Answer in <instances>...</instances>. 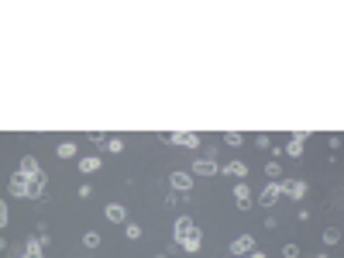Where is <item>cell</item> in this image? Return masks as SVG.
Returning a JSON list of instances; mask_svg holds the SVG:
<instances>
[{
  "mask_svg": "<svg viewBox=\"0 0 344 258\" xmlns=\"http://www.w3.org/2000/svg\"><path fill=\"white\" fill-rule=\"evenodd\" d=\"M169 183H172L176 193H190V190H193V172H183V169H179V172L169 176Z\"/></svg>",
  "mask_w": 344,
  "mask_h": 258,
  "instance_id": "52a82bcc",
  "label": "cell"
},
{
  "mask_svg": "<svg viewBox=\"0 0 344 258\" xmlns=\"http://www.w3.org/2000/svg\"><path fill=\"white\" fill-rule=\"evenodd\" d=\"M24 252H28V255L45 258V245H42V238H28V241H24Z\"/></svg>",
  "mask_w": 344,
  "mask_h": 258,
  "instance_id": "9a60e30c",
  "label": "cell"
},
{
  "mask_svg": "<svg viewBox=\"0 0 344 258\" xmlns=\"http://www.w3.org/2000/svg\"><path fill=\"white\" fill-rule=\"evenodd\" d=\"M227 176H238V179L245 183V176H248V165H245V162H227Z\"/></svg>",
  "mask_w": 344,
  "mask_h": 258,
  "instance_id": "e0dca14e",
  "label": "cell"
},
{
  "mask_svg": "<svg viewBox=\"0 0 344 258\" xmlns=\"http://www.w3.org/2000/svg\"><path fill=\"white\" fill-rule=\"evenodd\" d=\"M282 255H286V258H299V248H296V245H286V248H282Z\"/></svg>",
  "mask_w": 344,
  "mask_h": 258,
  "instance_id": "484cf974",
  "label": "cell"
},
{
  "mask_svg": "<svg viewBox=\"0 0 344 258\" xmlns=\"http://www.w3.org/2000/svg\"><path fill=\"white\" fill-rule=\"evenodd\" d=\"M224 145L238 148V145H245V134H241V131H227V134H224Z\"/></svg>",
  "mask_w": 344,
  "mask_h": 258,
  "instance_id": "d6986e66",
  "label": "cell"
},
{
  "mask_svg": "<svg viewBox=\"0 0 344 258\" xmlns=\"http://www.w3.org/2000/svg\"><path fill=\"white\" fill-rule=\"evenodd\" d=\"M103 213H107V220H110V224H124V220H128V210H124L121 203H107V210H103Z\"/></svg>",
  "mask_w": 344,
  "mask_h": 258,
  "instance_id": "30bf717a",
  "label": "cell"
},
{
  "mask_svg": "<svg viewBox=\"0 0 344 258\" xmlns=\"http://www.w3.org/2000/svg\"><path fill=\"white\" fill-rule=\"evenodd\" d=\"M197 231V224H193V217H176V231H172V238H176V245H183L190 234Z\"/></svg>",
  "mask_w": 344,
  "mask_h": 258,
  "instance_id": "277c9868",
  "label": "cell"
},
{
  "mask_svg": "<svg viewBox=\"0 0 344 258\" xmlns=\"http://www.w3.org/2000/svg\"><path fill=\"white\" fill-rule=\"evenodd\" d=\"M21 258H38V255H28V252H24V255H21Z\"/></svg>",
  "mask_w": 344,
  "mask_h": 258,
  "instance_id": "f546056e",
  "label": "cell"
},
{
  "mask_svg": "<svg viewBox=\"0 0 344 258\" xmlns=\"http://www.w3.org/2000/svg\"><path fill=\"white\" fill-rule=\"evenodd\" d=\"M248 252H255V234H241V238H234V241H231V255H234V258L248 255Z\"/></svg>",
  "mask_w": 344,
  "mask_h": 258,
  "instance_id": "8992f818",
  "label": "cell"
},
{
  "mask_svg": "<svg viewBox=\"0 0 344 258\" xmlns=\"http://www.w3.org/2000/svg\"><path fill=\"white\" fill-rule=\"evenodd\" d=\"M124 234H128L131 241H138V238H141V224H135V220H128V224H124Z\"/></svg>",
  "mask_w": 344,
  "mask_h": 258,
  "instance_id": "ffe728a7",
  "label": "cell"
},
{
  "mask_svg": "<svg viewBox=\"0 0 344 258\" xmlns=\"http://www.w3.org/2000/svg\"><path fill=\"white\" fill-rule=\"evenodd\" d=\"M279 190H282V196H289V200H303V196H306V183H303V179H282Z\"/></svg>",
  "mask_w": 344,
  "mask_h": 258,
  "instance_id": "3957f363",
  "label": "cell"
},
{
  "mask_svg": "<svg viewBox=\"0 0 344 258\" xmlns=\"http://www.w3.org/2000/svg\"><path fill=\"white\" fill-rule=\"evenodd\" d=\"M45 186H49V176H45V172L31 176V200H42V196H45Z\"/></svg>",
  "mask_w": 344,
  "mask_h": 258,
  "instance_id": "8fae6325",
  "label": "cell"
},
{
  "mask_svg": "<svg viewBox=\"0 0 344 258\" xmlns=\"http://www.w3.org/2000/svg\"><path fill=\"white\" fill-rule=\"evenodd\" d=\"M193 176H200V179H210V176H217V158H197L193 162V169H190Z\"/></svg>",
  "mask_w": 344,
  "mask_h": 258,
  "instance_id": "5b68a950",
  "label": "cell"
},
{
  "mask_svg": "<svg viewBox=\"0 0 344 258\" xmlns=\"http://www.w3.org/2000/svg\"><path fill=\"white\" fill-rule=\"evenodd\" d=\"M55 155H59V158H72V155H76V145H72V141H59V145H55Z\"/></svg>",
  "mask_w": 344,
  "mask_h": 258,
  "instance_id": "ac0fdd59",
  "label": "cell"
},
{
  "mask_svg": "<svg viewBox=\"0 0 344 258\" xmlns=\"http://www.w3.org/2000/svg\"><path fill=\"white\" fill-rule=\"evenodd\" d=\"M234 200H238V206H241V210H251V203H255V200H251L248 183H238V186H234Z\"/></svg>",
  "mask_w": 344,
  "mask_h": 258,
  "instance_id": "ba28073f",
  "label": "cell"
},
{
  "mask_svg": "<svg viewBox=\"0 0 344 258\" xmlns=\"http://www.w3.org/2000/svg\"><path fill=\"white\" fill-rule=\"evenodd\" d=\"M97 169H100V158H97V155L79 158V172H83V176H90V172H97Z\"/></svg>",
  "mask_w": 344,
  "mask_h": 258,
  "instance_id": "2e32d148",
  "label": "cell"
},
{
  "mask_svg": "<svg viewBox=\"0 0 344 258\" xmlns=\"http://www.w3.org/2000/svg\"><path fill=\"white\" fill-rule=\"evenodd\" d=\"M241 258H265V252H258V248H255V252H248V255H241Z\"/></svg>",
  "mask_w": 344,
  "mask_h": 258,
  "instance_id": "f1b7e54d",
  "label": "cell"
},
{
  "mask_svg": "<svg viewBox=\"0 0 344 258\" xmlns=\"http://www.w3.org/2000/svg\"><path fill=\"white\" fill-rule=\"evenodd\" d=\"M200 245H203V234H200V227H197V231H193L179 248H183V252H190V255H197V252H200Z\"/></svg>",
  "mask_w": 344,
  "mask_h": 258,
  "instance_id": "7c38bea8",
  "label": "cell"
},
{
  "mask_svg": "<svg viewBox=\"0 0 344 258\" xmlns=\"http://www.w3.org/2000/svg\"><path fill=\"white\" fill-rule=\"evenodd\" d=\"M279 196H282V190H279V183H269V186H265V190L258 193V203H262V206H272V203L279 200Z\"/></svg>",
  "mask_w": 344,
  "mask_h": 258,
  "instance_id": "9c48e42d",
  "label": "cell"
},
{
  "mask_svg": "<svg viewBox=\"0 0 344 258\" xmlns=\"http://www.w3.org/2000/svg\"><path fill=\"white\" fill-rule=\"evenodd\" d=\"M327 148H341V134H331L327 138Z\"/></svg>",
  "mask_w": 344,
  "mask_h": 258,
  "instance_id": "4316f807",
  "label": "cell"
},
{
  "mask_svg": "<svg viewBox=\"0 0 344 258\" xmlns=\"http://www.w3.org/2000/svg\"><path fill=\"white\" fill-rule=\"evenodd\" d=\"M107 152L121 155V152H124V141H121V138H107Z\"/></svg>",
  "mask_w": 344,
  "mask_h": 258,
  "instance_id": "603a6c76",
  "label": "cell"
},
{
  "mask_svg": "<svg viewBox=\"0 0 344 258\" xmlns=\"http://www.w3.org/2000/svg\"><path fill=\"white\" fill-rule=\"evenodd\" d=\"M265 176H272V183H279V176H282V165H279V162H269V165H265Z\"/></svg>",
  "mask_w": 344,
  "mask_h": 258,
  "instance_id": "7402d4cb",
  "label": "cell"
},
{
  "mask_svg": "<svg viewBox=\"0 0 344 258\" xmlns=\"http://www.w3.org/2000/svg\"><path fill=\"white\" fill-rule=\"evenodd\" d=\"M158 141H165V145H183V148H197V145H200V134H193V131H172V134H158Z\"/></svg>",
  "mask_w": 344,
  "mask_h": 258,
  "instance_id": "6da1fadb",
  "label": "cell"
},
{
  "mask_svg": "<svg viewBox=\"0 0 344 258\" xmlns=\"http://www.w3.org/2000/svg\"><path fill=\"white\" fill-rule=\"evenodd\" d=\"M83 245H86V248H97V245H100V234H97V231H86V234H83Z\"/></svg>",
  "mask_w": 344,
  "mask_h": 258,
  "instance_id": "cb8c5ba5",
  "label": "cell"
},
{
  "mask_svg": "<svg viewBox=\"0 0 344 258\" xmlns=\"http://www.w3.org/2000/svg\"><path fill=\"white\" fill-rule=\"evenodd\" d=\"M255 145H258V148H269L272 138H269V134H255Z\"/></svg>",
  "mask_w": 344,
  "mask_h": 258,
  "instance_id": "d4e9b609",
  "label": "cell"
},
{
  "mask_svg": "<svg viewBox=\"0 0 344 258\" xmlns=\"http://www.w3.org/2000/svg\"><path fill=\"white\" fill-rule=\"evenodd\" d=\"M303 145H306V134H296V138L286 145V155H289V158H299V155H303Z\"/></svg>",
  "mask_w": 344,
  "mask_h": 258,
  "instance_id": "4fadbf2b",
  "label": "cell"
},
{
  "mask_svg": "<svg viewBox=\"0 0 344 258\" xmlns=\"http://www.w3.org/2000/svg\"><path fill=\"white\" fill-rule=\"evenodd\" d=\"M21 172H28V176H38V172H42L38 158H35V155H24V158H21Z\"/></svg>",
  "mask_w": 344,
  "mask_h": 258,
  "instance_id": "5bb4252c",
  "label": "cell"
},
{
  "mask_svg": "<svg viewBox=\"0 0 344 258\" xmlns=\"http://www.w3.org/2000/svg\"><path fill=\"white\" fill-rule=\"evenodd\" d=\"M0 227L7 231V203H0Z\"/></svg>",
  "mask_w": 344,
  "mask_h": 258,
  "instance_id": "83f0119b",
  "label": "cell"
},
{
  "mask_svg": "<svg viewBox=\"0 0 344 258\" xmlns=\"http://www.w3.org/2000/svg\"><path fill=\"white\" fill-rule=\"evenodd\" d=\"M7 186H10V193H14V196H31V176L17 169V172L10 176V183H7Z\"/></svg>",
  "mask_w": 344,
  "mask_h": 258,
  "instance_id": "7a4b0ae2",
  "label": "cell"
},
{
  "mask_svg": "<svg viewBox=\"0 0 344 258\" xmlns=\"http://www.w3.org/2000/svg\"><path fill=\"white\" fill-rule=\"evenodd\" d=\"M338 241H341V231L338 227H327L324 231V245H338Z\"/></svg>",
  "mask_w": 344,
  "mask_h": 258,
  "instance_id": "44dd1931",
  "label": "cell"
}]
</instances>
